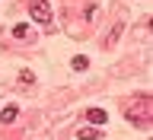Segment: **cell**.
Segmentation results:
<instances>
[{"label": "cell", "instance_id": "cell-1", "mask_svg": "<svg viewBox=\"0 0 153 140\" xmlns=\"http://www.w3.org/2000/svg\"><path fill=\"white\" fill-rule=\"evenodd\" d=\"M128 121H134V124H147V121H150V99H147V96H140L137 102H131Z\"/></svg>", "mask_w": 153, "mask_h": 140}, {"label": "cell", "instance_id": "cell-2", "mask_svg": "<svg viewBox=\"0 0 153 140\" xmlns=\"http://www.w3.org/2000/svg\"><path fill=\"white\" fill-rule=\"evenodd\" d=\"M29 13H32L35 22H51V16H54L51 7H48V0H32V3H29Z\"/></svg>", "mask_w": 153, "mask_h": 140}, {"label": "cell", "instance_id": "cell-3", "mask_svg": "<svg viewBox=\"0 0 153 140\" xmlns=\"http://www.w3.org/2000/svg\"><path fill=\"white\" fill-rule=\"evenodd\" d=\"M13 38H19V41H29V38H32V29H29L26 22H19V26L13 29Z\"/></svg>", "mask_w": 153, "mask_h": 140}, {"label": "cell", "instance_id": "cell-4", "mask_svg": "<svg viewBox=\"0 0 153 140\" xmlns=\"http://www.w3.org/2000/svg\"><path fill=\"white\" fill-rule=\"evenodd\" d=\"M86 118H89L93 124H105V121H108V115H105L102 108H89V112H86Z\"/></svg>", "mask_w": 153, "mask_h": 140}, {"label": "cell", "instance_id": "cell-5", "mask_svg": "<svg viewBox=\"0 0 153 140\" xmlns=\"http://www.w3.org/2000/svg\"><path fill=\"white\" fill-rule=\"evenodd\" d=\"M0 121H3V124H13V121H16V105H7V108L0 112Z\"/></svg>", "mask_w": 153, "mask_h": 140}, {"label": "cell", "instance_id": "cell-6", "mask_svg": "<svg viewBox=\"0 0 153 140\" xmlns=\"http://www.w3.org/2000/svg\"><path fill=\"white\" fill-rule=\"evenodd\" d=\"M76 137H80V140H96V137H99V131H96V127H80Z\"/></svg>", "mask_w": 153, "mask_h": 140}, {"label": "cell", "instance_id": "cell-7", "mask_svg": "<svg viewBox=\"0 0 153 140\" xmlns=\"http://www.w3.org/2000/svg\"><path fill=\"white\" fill-rule=\"evenodd\" d=\"M86 67H89L86 57H74V70H86Z\"/></svg>", "mask_w": 153, "mask_h": 140}, {"label": "cell", "instance_id": "cell-8", "mask_svg": "<svg viewBox=\"0 0 153 140\" xmlns=\"http://www.w3.org/2000/svg\"><path fill=\"white\" fill-rule=\"evenodd\" d=\"M19 83H26V86H29V83H35V76L29 73V70H22V73H19Z\"/></svg>", "mask_w": 153, "mask_h": 140}]
</instances>
